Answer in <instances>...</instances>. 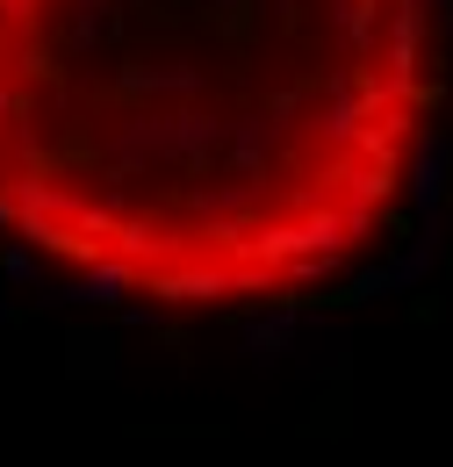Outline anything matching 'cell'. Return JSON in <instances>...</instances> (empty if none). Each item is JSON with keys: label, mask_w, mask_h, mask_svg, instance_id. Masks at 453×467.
<instances>
[{"label": "cell", "mask_w": 453, "mask_h": 467, "mask_svg": "<svg viewBox=\"0 0 453 467\" xmlns=\"http://www.w3.org/2000/svg\"><path fill=\"white\" fill-rule=\"evenodd\" d=\"M447 101L432 0H0V244L159 317L353 281Z\"/></svg>", "instance_id": "cell-1"}]
</instances>
